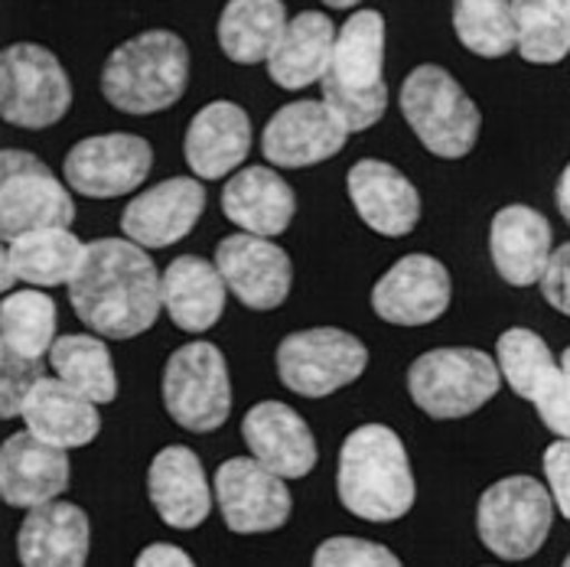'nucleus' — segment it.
<instances>
[{
	"instance_id": "obj_45",
	"label": "nucleus",
	"mask_w": 570,
	"mask_h": 567,
	"mask_svg": "<svg viewBox=\"0 0 570 567\" xmlns=\"http://www.w3.org/2000/svg\"><path fill=\"white\" fill-rule=\"evenodd\" d=\"M554 3H561V7H564V10L570 13V0H554Z\"/></svg>"
},
{
	"instance_id": "obj_20",
	"label": "nucleus",
	"mask_w": 570,
	"mask_h": 567,
	"mask_svg": "<svg viewBox=\"0 0 570 567\" xmlns=\"http://www.w3.org/2000/svg\"><path fill=\"white\" fill-rule=\"evenodd\" d=\"M242 440L258 463L284 480H304L320 460L307 421L281 401H262L248 408L242 418Z\"/></svg>"
},
{
	"instance_id": "obj_8",
	"label": "nucleus",
	"mask_w": 570,
	"mask_h": 567,
	"mask_svg": "<svg viewBox=\"0 0 570 567\" xmlns=\"http://www.w3.org/2000/svg\"><path fill=\"white\" fill-rule=\"evenodd\" d=\"M160 392L167 414L189 434H213L232 414L228 362L219 346L206 340L170 352Z\"/></svg>"
},
{
	"instance_id": "obj_18",
	"label": "nucleus",
	"mask_w": 570,
	"mask_h": 567,
	"mask_svg": "<svg viewBox=\"0 0 570 567\" xmlns=\"http://www.w3.org/2000/svg\"><path fill=\"white\" fill-rule=\"evenodd\" d=\"M72 480L69 450H59L30 431L10 434L0 450V496L13 509L56 502Z\"/></svg>"
},
{
	"instance_id": "obj_39",
	"label": "nucleus",
	"mask_w": 570,
	"mask_h": 567,
	"mask_svg": "<svg viewBox=\"0 0 570 567\" xmlns=\"http://www.w3.org/2000/svg\"><path fill=\"white\" fill-rule=\"evenodd\" d=\"M541 467H544V480H548L558 512L570 522V440H554L544 450Z\"/></svg>"
},
{
	"instance_id": "obj_41",
	"label": "nucleus",
	"mask_w": 570,
	"mask_h": 567,
	"mask_svg": "<svg viewBox=\"0 0 570 567\" xmlns=\"http://www.w3.org/2000/svg\"><path fill=\"white\" fill-rule=\"evenodd\" d=\"M134 567H196V565H193V558H189L183 548L167 545V541H154V545H147V548L137 555Z\"/></svg>"
},
{
	"instance_id": "obj_31",
	"label": "nucleus",
	"mask_w": 570,
	"mask_h": 567,
	"mask_svg": "<svg viewBox=\"0 0 570 567\" xmlns=\"http://www.w3.org/2000/svg\"><path fill=\"white\" fill-rule=\"evenodd\" d=\"M56 301L40 287H20L13 294H3L0 304V343L3 352L30 362L49 359L56 346Z\"/></svg>"
},
{
	"instance_id": "obj_29",
	"label": "nucleus",
	"mask_w": 570,
	"mask_h": 567,
	"mask_svg": "<svg viewBox=\"0 0 570 567\" xmlns=\"http://www.w3.org/2000/svg\"><path fill=\"white\" fill-rule=\"evenodd\" d=\"M287 23L284 0H228L219 17V49L238 66L267 62Z\"/></svg>"
},
{
	"instance_id": "obj_2",
	"label": "nucleus",
	"mask_w": 570,
	"mask_h": 567,
	"mask_svg": "<svg viewBox=\"0 0 570 567\" xmlns=\"http://www.w3.org/2000/svg\"><path fill=\"white\" fill-rule=\"evenodd\" d=\"M336 492L343 509L365 522H397L417 499L404 440L385 424L355 428L340 450Z\"/></svg>"
},
{
	"instance_id": "obj_12",
	"label": "nucleus",
	"mask_w": 570,
	"mask_h": 567,
	"mask_svg": "<svg viewBox=\"0 0 570 567\" xmlns=\"http://www.w3.org/2000/svg\"><path fill=\"white\" fill-rule=\"evenodd\" d=\"M154 167V147L137 134H95L62 160V179L88 199H118L134 193Z\"/></svg>"
},
{
	"instance_id": "obj_43",
	"label": "nucleus",
	"mask_w": 570,
	"mask_h": 567,
	"mask_svg": "<svg viewBox=\"0 0 570 567\" xmlns=\"http://www.w3.org/2000/svg\"><path fill=\"white\" fill-rule=\"evenodd\" d=\"M558 362H561V375H564V382H568V389H570V346L561 352V359H558Z\"/></svg>"
},
{
	"instance_id": "obj_46",
	"label": "nucleus",
	"mask_w": 570,
	"mask_h": 567,
	"mask_svg": "<svg viewBox=\"0 0 570 567\" xmlns=\"http://www.w3.org/2000/svg\"><path fill=\"white\" fill-rule=\"evenodd\" d=\"M561 567H570V555H568V558H564V565H561Z\"/></svg>"
},
{
	"instance_id": "obj_38",
	"label": "nucleus",
	"mask_w": 570,
	"mask_h": 567,
	"mask_svg": "<svg viewBox=\"0 0 570 567\" xmlns=\"http://www.w3.org/2000/svg\"><path fill=\"white\" fill-rule=\"evenodd\" d=\"M531 404H534L541 424H544L551 434H558L561 440H570V389L561 372L541 389V394H538Z\"/></svg>"
},
{
	"instance_id": "obj_30",
	"label": "nucleus",
	"mask_w": 570,
	"mask_h": 567,
	"mask_svg": "<svg viewBox=\"0 0 570 567\" xmlns=\"http://www.w3.org/2000/svg\"><path fill=\"white\" fill-rule=\"evenodd\" d=\"M82 252H86V242H79L76 232L40 228V232H27V235L7 242L3 262L13 267L20 284L49 291V287L72 281L76 267L82 262Z\"/></svg>"
},
{
	"instance_id": "obj_13",
	"label": "nucleus",
	"mask_w": 570,
	"mask_h": 567,
	"mask_svg": "<svg viewBox=\"0 0 570 567\" xmlns=\"http://www.w3.org/2000/svg\"><path fill=\"white\" fill-rule=\"evenodd\" d=\"M216 502L228 531L235 535H267L284 528L294 499L287 480L271 473L255 457H232L216 470Z\"/></svg>"
},
{
	"instance_id": "obj_25",
	"label": "nucleus",
	"mask_w": 570,
	"mask_h": 567,
	"mask_svg": "<svg viewBox=\"0 0 570 567\" xmlns=\"http://www.w3.org/2000/svg\"><path fill=\"white\" fill-rule=\"evenodd\" d=\"M297 193L271 167H245L228 176L222 189V216L248 235L277 238L291 228Z\"/></svg>"
},
{
	"instance_id": "obj_3",
	"label": "nucleus",
	"mask_w": 570,
	"mask_h": 567,
	"mask_svg": "<svg viewBox=\"0 0 570 567\" xmlns=\"http://www.w3.org/2000/svg\"><path fill=\"white\" fill-rule=\"evenodd\" d=\"M326 108L355 131H368L385 118V17L379 10H358L340 27L333 62L323 76Z\"/></svg>"
},
{
	"instance_id": "obj_23",
	"label": "nucleus",
	"mask_w": 570,
	"mask_h": 567,
	"mask_svg": "<svg viewBox=\"0 0 570 567\" xmlns=\"http://www.w3.org/2000/svg\"><path fill=\"white\" fill-rule=\"evenodd\" d=\"M252 150V118L235 101H209L186 128L183 154L196 179L235 174Z\"/></svg>"
},
{
	"instance_id": "obj_33",
	"label": "nucleus",
	"mask_w": 570,
	"mask_h": 567,
	"mask_svg": "<svg viewBox=\"0 0 570 567\" xmlns=\"http://www.w3.org/2000/svg\"><path fill=\"white\" fill-rule=\"evenodd\" d=\"M515 49L525 62L554 66L570 52V13L554 0H512Z\"/></svg>"
},
{
	"instance_id": "obj_27",
	"label": "nucleus",
	"mask_w": 570,
	"mask_h": 567,
	"mask_svg": "<svg viewBox=\"0 0 570 567\" xmlns=\"http://www.w3.org/2000/svg\"><path fill=\"white\" fill-rule=\"evenodd\" d=\"M20 418L30 434L59 447V450L88 447L101 431L98 404L82 398L76 389H69L66 382L46 379V375L30 389L23 408H20Z\"/></svg>"
},
{
	"instance_id": "obj_32",
	"label": "nucleus",
	"mask_w": 570,
	"mask_h": 567,
	"mask_svg": "<svg viewBox=\"0 0 570 567\" xmlns=\"http://www.w3.org/2000/svg\"><path fill=\"white\" fill-rule=\"evenodd\" d=\"M49 365L59 382H66L95 404H111L118 398V372L111 352L95 333L59 336L56 346L49 350Z\"/></svg>"
},
{
	"instance_id": "obj_40",
	"label": "nucleus",
	"mask_w": 570,
	"mask_h": 567,
	"mask_svg": "<svg viewBox=\"0 0 570 567\" xmlns=\"http://www.w3.org/2000/svg\"><path fill=\"white\" fill-rule=\"evenodd\" d=\"M541 294L558 313L570 316V242H564L561 248H554V255L548 262V271L541 277Z\"/></svg>"
},
{
	"instance_id": "obj_35",
	"label": "nucleus",
	"mask_w": 570,
	"mask_h": 567,
	"mask_svg": "<svg viewBox=\"0 0 570 567\" xmlns=\"http://www.w3.org/2000/svg\"><path fill=\"white\" fill-rule=\"evenodd\" d=\"M453 33L473 56H509L515 49L512 0H453Z\"/></svg>"
},
{
	"instance_id": "obj_9",
	"label": "nucleus",
	"mask_w": 570,
	"mask_h": 567,
	"mask_svg": "<svg viewBox=\"0 0 570 567\" xmlns=\"http://www.w3.org/2000/svg\"><path fill=\"white\" fill-rule=\"evenodd\" d=\"M72 108V82L62 62L37 43H13L0 56V115L7 125L43 131Z\"/></svg>"
},
{
	"instance_id": "obj_4",
	"label": "nucleus",
	"mask_w": 570,
	"mask_h": 567,
	"mask_svg": "<svg viewBox=\"0 0 570 567\" xmlns=\"http://www.w3.org/2000/svg\"><path fill=\"white\" fill-rule=\"evenodd\" d=\"M189 82V49L174 30H144L111 49L101 66V95L125 115L174 108Z\"/></svg>"
},
{
	"instance_id": "obj_28",
	"label": "nucleus",
	"mask_w": 570,
	"mask_h": 567,
	"mask_svg": "<svg viewBox=\"0 0 570 567\" xmlns=\"http://www.w3.org/2000/svg\"><path fill=\"white\" fill-rule=\"evenodd\" d=\"M336 37H340V30L333 27V20L326 13H320V10L297 13L267 59L271 82L287 88V91H301L313 82H323V76L333 62Z\"/></svg>"
},
{
	"instance_id": "obj_11",
	"label": "nucleus",
	"mask_w": 570,
	"mask_h": 567,
	"mask_svg": "<svg viewBox=\"0 0 570 567\" xmlns=\"http://www.w3.org/2000/svg\"><path fill=\"white\" fill-rule=\"evenodd\" d=\"M76 203L66 179H56L30 150L0 154V235L13 242L40 228H72Z\"/></svg>"
},
{
	"instance_id": "obj_37",
	"label": "nucleus",
	"mask_w": 570,
	"mask_h": 567,
	"mask_svg": "<svg viewBox=\"0 0 570 567\" xmlns=\"http://www.w3.org/2000/svg\"><path fill=\"white\" fill-rule=\"evenodd\" d=\"M43 379L40 372V362H30V359H17L10 352H3V401H0V411L3 418H20V408L27 401L30 389Z\"/></svg>"
},
{
	"instance_id": "obj_1",
	"label": "nucleus",
	"mask_w": 570,
	"mask_h": 567,
	"mask_svg": "<svg viewBox=\"0 0 570 567\" xmlns=\"http://www.w3.org/2000/svg\"><path fill=\"white\" fill-rule=\"evenodd\" d=\"M164 274L131 238L86 242L69 287V304L95 336L134 340L164 313Z\"/></svg>"
},
{
	"instance_id": "obj_6",
	"label": "nucleus",
	"mask_w": 570,
	"mask_h": 567,
	"mask_svg": "<svg viewBox=\"0 0 570 567\" xmlns=\"http://www.w3.org/2000/svg\"><path fill=\"white\" fill-rule=\"evenodd\" d=\"M502 389L499 362L473 346H440L407 369L411 401L434 421H460L476 414Z\"/></svg>"
},
{
	"instance_id": "obj_15",
	"label": "nucleus",
	"mask_w": 570,
	"mask_h": 567,
	"mask_svg": "<svg viewBox=\"0 0 570 567\" xmlns=\"http://www.w3.org/2000/svg\"><path fill=\"white\" fill-rule=\"evenodd\" d=\"M213 262L222 271L235 301L255 313L277 310L291 297L294 264L281 245H274V238L248 235V232L228 235L216 245Z\"/></svg>"
},
{
	"instance_id": "obj_34",
	"label": "nucleus",
	"mask_w": 570,
	"mask_h": 567,
	"mask_svg": "<svg viewBox=\"0 0 570 567\" xmlns=\"http://www.w3.org/2000/svg\"><path fill=\"white\" fill-rule=\"evenodd\" d=\"M495 362L502 382H509V389L525 401H534L541 389L561 372V362L551 355L548 343L525 326H512L495 340Z\"/></svg>"
},
{
	"instance_id": "obj_19",
	"label": "nucleus",
	"mask_w": 570,
	"mask_h": 567,
	"mask_svg": "<svg viewBox=\"0 0 570 567\" xmlns=\"http://www.w3.org/2000/svg\"><path fill=\"white\" fill-rule=\"evenodd\" d=\"M554 255L551 222L525 203L502 206L489 222V258L495 274L512 287L541 284Z\"/></svg>"
},
{
	"instance_id": "obj_5",
	"label": "nucleus",
	"mask_w": 570,
	"mask_h": 567,
	"mask_svg": "<svg viewBox=\"0 0 570 567\" xmlns=\"http://www.w3.org/2000/svg\"><path fill=\"white\" fill-rule=\"evenodd\" d=\"M397 105L417 140L440 160H463L480 140V108L440 66H417L401 82Z\"/></svg>"
},
{
	"instance_id": "obj_36",
	"label": "nucleus",
	"mask_w": 570,
	"mask_h": 567,
	"mask_svg": "<svg viewBox=\"0 0 570 567\" xmlns=\"http://www.w3.org/2000/svg\"><path fill=\"white\" fill-rule=\"evenodd\" d=\"M309 567H401V561L392 548H385L379 541L355 538V535H336V538H326L313 551Z\"/></svg>"
},
{
	"instance_id": "obj_16",
	"label": "nucleus",
	"mask_w": 570,
	"mask_h": 567,
	"mask_svg": "<svg viewBox=\"0 0 570 567\" xmlns=\"http://www.w3.org/2000/svg\"><path fill=\"white\" fill-rule=\"evenodd\" d=\"M453 297L446 264L434 255L397 258L372 287V310L392 326H428L440 320Z\"/></svg>"
},
{
	"instance_id": "obj_44",
	"label": "nucleus",
	"mask_w": 570,
	"mask_h": 567,
	"mask_svg": "<svg viewBox=\"0 0 570 567\" xmlns=\"http://www.w3.org/2000/svg\"><path fill=\"white\" fill-rule=\"evenodd\" d=\"M326 7H333V10H350V7H355L358 0H323Z\"/></svg>"
},
{
	"instance_id": "obj_22",
	"label": "nucleus",
	"mask_w": 570,
	"mask_h": 567,
	"mask_svg": "<svg viewBox=\"0 0 570 567\" xmlns=\"http://www.w3.org/2000/svg\"><path fill=\"white\" fill-rule=\"evenodd\" d=\"M147 496L154 512L179 531L199 528L213 512V496L206 470L189 447H164L147 470Z\"/></svg>"
},
{
	"instance_id": "obj_17",
	"label": "nucleus",
	"mask_w": 570,
	"mask_h": 567,
	"mask_svg": "<svg viewBox=\"0 0 570 567\" xmlns=\"http://www.w3.org/2000/svg\"><path fill=\"white\" fill-rule=\"evenodd\" d=\"M206 213V189L193 176H170L154 183L121 213V232L147 252L170 248L183 242Z\"/></svg>"
},
{
	"instance_id": "obj_21",
	"label": "nucleus",
	"mask_w": 570,
	"mask_h": 567,
	"mask_svg": "<svg viewBox=\"0 0 570 567\" xmlns=\"http://www.w3.org/2000/svg\"><path fill=\"white\" fill-rule=\"evenodd\" d=\"M352 206L358 218L385 238H404L421 222L417 186L385 160H358L346 174Z\"/></svg>"
},
{
	"instance_id": "obj_10",
	"label": "nucleus",
	"mask_w": 570,
	"mask_h": 567,
	"mask_svg": "<svg viewBox=\"0 0 570 567\" xmlns=\"http://www.w3.org/2000/svg\"><path fill=\"white\" fill-rule=\"evenodd\" d=\"M277 379L301 398H326L362 379L368 350L340 326L287 333L277 346Z\"/></svg>"
},
{
	"instance_id": "obj_7",
	"label": "nucleus",
	"mask_w": 570,
	"mask_h": 567,
	"mask_svg": "<svg viewBox=\"0 0 570 567\" xmlns=\"http://www.w3.org/2000/svg\"><path fill=\"white\" fill-rule=\"evenodd\" d=\"M554 499L534 477L492 482L476 506L480 541L502 561H528L541 551L554 522Z\"/></svg>"
},
{
	"instance_id": "obj_14",
	"label": "nucleus",
	"mask_w": 570,
	"mask_h": 567,
	"mask_svg": "<svg viewBox=\"0 0 570 567\" xmlns=\"http://www.w3.org/2000/svg\"><path fill=\"white\" fill-rule=\"evenodd\" d=\"M350 128L326 108V101H291L271 115L262 134V154L271 167L281 170H304L316 167L330 157H336L346 140Z\"/></svg>"
},
{
	"instance_id": "obj_26",
	"label": "nucleus",
	"mask_w": 570,
	"mask_h": 567,
	"mask_svg": "<svg viewBox=\"0 0 570 567\" xmlns=\"http://www.w3.org/2000/svg\"><path fill=\"white\" fill-rule=\"evenodd\" d=\"M164 313L183 333H209L225 313L228 284L216 262L199 255H179L167 264L164 281Z\"/></svg>"
},
{
	"instance_id": "obj_24",
	"label": "nucleus",
	"mask_w": 570,
	"mask_h": 567,
	"mask_svg": "<svg viewBox=\"0 0 570 567\" xmlns=\"http://www.w3.org/2000/svg\"><path fill=\"white\" fill-rule=\"evenodd\" d=\"M88 548V516L62 499L30 509L17 531V558L23 567H86Z\"/></svg>"
},
{
	"instance_id": "obj_42",
	"label": "nucleus",
	"mask_w": 570,
	"mask_h": 567,
	"mask_svg": "<svg viewBox=\"0 0 570 567\" xmlns=\"http://www.w3.org/2000/svg\"><path fill=\"white\" fill-rule=\"evenodd\" d=\"M554 203H558V209H561V216L570 225V164L564 167V174L558 179V189H554Z\"/></svg>"
}]
</instances>
